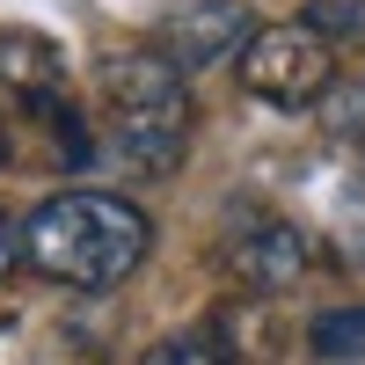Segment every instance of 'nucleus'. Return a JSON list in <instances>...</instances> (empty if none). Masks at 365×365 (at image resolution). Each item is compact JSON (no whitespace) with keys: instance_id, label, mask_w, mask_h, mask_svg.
Here are the masks:
<instances>
[{"instance_id":"obj_13","label":"nucleus","mask_w":365,"mask_h":365,"mask_svg":"<svg viewBox=\"0 0 365 365\" xmlns=\"http://www.w3.org/2000/svg\"><path fill=\"white\" fill-rule=\"evenodd\" d=\"M344 263H365V197H351V212H344Z\"/></svg>"},{"instance_id":"obj_11","label":"nucleus","mask_w":365,"mask_h":365,"mask_svg":"<svg viewBox=\"0 0 365 365\" xmlns=\"http://www.w3.org/2000/svg\"><path fill=\"white\" fill-rule=\"evenodd\" d=\"M139 365H227V351L212 344V336H168V344H154Z\"/></svg>"},{"instance_id":"obj_3","label":"nucleus","mask_w":365,"mask_h":365,"mask_svg":"<svg viewBox=\"0 0 365 365\" xmlns=\"http://www.w3.org/2000/svg\"><path fill=\"white\" fill-rule=\"evenodd\" d=\"M227 270L249 292H292L299 278L314 270V241L299 234L292 220H278V212H249L234 234H227Z\"/></svg>"},{"instance_id":"obj_7","label":"nucleus","mask_w":365,"mask_h":365,"mask_svg":"<svg viewBox=\"0 0 365 365\" xmlns=\"http://www.w3.org/2000/svg\"><path fill=\"white\" fill-rule=\"evenodd\" d=\"M96 88H103V103H110V110L175 103V96H182V66H175L168 51H110V58H103V73H96Z\"/></svg>"},{"instance_id":"obj_14","label":"nucleus","mask_w":365,"mask_h":365,"mask_svg":"<svg viewBox=\"0 0 365 365\" xmlns=\"http://www.w3.org/2000/svg\"><path fill=\"white\" fill-rule=\"evenodd\" d=\"M22 256H29V249H22V234H15V220H8V212H0V278H8Z\"/></svg>"},{"instance_id":"obj_6","label":"nucleus","mask_w":365,"mask_h":365,"mask_svg":"<svg viewBox=\"0 0 365 365\" xmlns=\"http://www.w3.org/2000/svg\"><path fill=\"white\" fill-rule=\"evenodd\" d=\"M0 88L29 110L44 117V125H58L73 103H66V58H58L51 37H37V29H0Z\"/></svg>"},{"instance_id":"obj_2","label":"nucleus","mask_w":365,"mask_h":365,"mask_svg":"<svg viewBox=\"0 0 365 365\" xmlns=\"http://www.w3.org/2000/svg\"><path fill=\"white\" fill-rule=\"evenodd\" d=\"M241 88L270 110H307V103L322 110V96L336 88V51L307 22H270L241 51Z\"/></svg>"},{"instance_id":"obj_10","label":"nucleus","mask_w":365,"mask_h":365,"mask_svg":"<svg viewBox=\"0 0 365 365\" xmlns=\"http://www.w3.org/2000/svg\"><path fill=\"white\" fill-rule=\"evenodd\" d=\"M299 22H307V29H322V37L329 44H365V0H314V8L307 15H299Z\"/></svg>"},{"instance_id":"obj_15","label":"nucleus","mask_w":365,"mask_h":365,"mask_svg":"<svg viewBox=\"0 0 365 365\" xmlns=\"http://www.w3.org/2000/svg\"><path fill=\"white\" fill-rule=\"evenodd\" d=\"M0 168H8V132H0Z\"/></svg>"},{"instance_id":"obj_4","label":"nucleus","mask_w":365,"mask_h":365,"mask_svg":"<svg viewBox=\"0 0 365 365\" xmlns=\"http://www.w3.org/2000/svg\"><path fill=\"white\" fill-rule=\"evenodd\" d=\"M256 37V15L241 8V0H182V8L161 15V44L182 73L190 66H212V58H227V51H249Z\"/></svg>"},{"instance_id":"obj_8","label":"nucleus","mask_w":365,"mask_h":365,"mask_svg":"<svg viewBox=\"0 0 365 365\" xmlns=\"http://www.w3.org/2000/svg\"><path fill=\"white\" fill-rule=\"evenodd\" d=\"M307 344H314V358H329V365L365 358V307H329V314H314Z\"/></svg>"},{"instance_id":"obj_9","label":"nucleus","mask_w":365,"mask_h":365,"mask_svg":"<svg viewBox=\"0 0 365 365\" xmlns=\"http://www.w3.org/2000/svg\"><path fill=\"white\" fill-rule=\"evenodd\" d=\"M322 132L351 154H365V81H336L322 96Z\"/></svg>"},{"instance_id":"obj_5","label":"nucleus","mask_w":365,"mask_h":365,"mask_svg":"<svg viewBox=\"0 0 365 365\" xmlns=\"http://www.w3.org/2000/svg\"><path fill=\"white\" fill-rule=\"evenodd\" d=\"M110 146L132 175H175L182 154H190V96L175 103H146V110H117Z\"/></svg>"},{"instance_id":"obj_12","label":"nucleus","mask_w":365,"mask_h":365,"mask_svg":"<svg viewBox=\"0 0 365 365\" xmlns=\"http://www.w3.org/2000/svg\"><path fill=\"white\" fill-rule=\"evenodd\" d=\"M51 139H58L51 154L66 161V168H88V161H96V139H88V125H81L73 110H66V117H58V125H51Z\"/></svg>"},{"instance_id":"obj_1","label":"nucleus","mask_w":365,"mask_h":365,"mask_svg":"<svg viewBox=\"0 0 365 365\" xmlns=\"http://www.w3.org/2000/svg\"><path fill=\"white\" fill-rule=\"evenodd\" d=\"M22 249L44 278L73 285V292H110L125 285L132 270L154 249V227L146 212L110 197V190H51L22 227Z\"/></svg>"}]
</instances>
